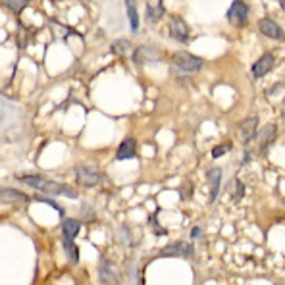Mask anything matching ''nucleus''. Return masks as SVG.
<instances>
[{"label": "nucleus", "mask_w": 285, "mask_h": 285, "mask_svg": "<svg viewBox=\"0 0 285 285\" xmlns=\"http://www.w3.org/2000/svg\"><path fill=\"white\" fill-rule=\"evenodd\" d=\"M18 181H22L25 185L37 189V191H43L46 195H54V197H67V198H77L79 193L73 191L69 185L64 183H58V181H50L43 176H16Z\"/></svg>", "instance_id": "obj_1"}, {"label": "nucleus", "mask_w": 285, "mask_h": 285, "mask_svg": "<svg viewBox=\"0 0 285 285\" xmlns=\"http://www.w3.org/2000/svg\"><path fill=\"white\" fill-rule=\"evenodd\" d=\"M172 62H174V66H176L179 71H183V73H197L198 69L204 66V60H202V58L193 56V54H189V52H177L176 56L172 58Z\"/></svg>", "instance_id": "obj_2"}, {"label": "nucleus", "mask_w": 285, "mask_h": 285, "mask_svg": "<svg viewBox=\"0 0 285 285\" xmlns=\"http://www.w3.org/2000/svg\"><path fill=\"white\" fill-rule=\"evenodd\" d=\"M249 12H251V8H249V4H247L245 0H233V4L229 6L225 18H227L229 23H233V25H237V27H243V25H247Z\"/></svg>", "instance_id": "obj_3"}, {"label": "nucleus", "mask_w": 285, "mask_h": 285, "mask_svg": "<svg viewBox=\"0 0 285 285\" xmlns=\"http://www.w3.org/2000/svg\"><path fill=\"white\" fill-rule=\"evenodd\" d=\"M75 179L83 187H95L104 179V174H100L98 170H95L91 166H77L75 168Z\"/></svg>", "instance_id": "obj_4"}, {"label": "nucleus", "mask_w": 285, "mask_h": 285, "mask_svg": "<svg viewBox=\"0 0 285 285\" xmlns=\"http://www.w3.org/2000/svg\"><path fill=\"white\" fill-rule=\"evenodd\" d=\"M195 254V247L187 241H176L168 247H164L160 251V256L162 258H168V256H183V258H191Z\"/></svg>", "instance_id": "obj_5"}, {"label": "nucleus", "mask_w": 285, "mask_h": 285, "mask_svg": "<svg viewBox=\"0 0 285 285\" xmlns=\"http://www.w3.org/2000/svg\"><path fill=\"white\" fill-rule=\"evenodd\" d=\"M158 60H162V52L153 48V46H147V44L137 46L135 52H133V62H135L137 66H145V64L158 62Z\"/></svg>", "instance_id": "obj_6"}, {"label": "nucleus", "mask_w": 285, "mask_h": 285, "mask_svg": "<svg viewBox=\"0 0 285 285\" xmlns=\"http://www.w3.org/2000/svg\"><path fill=\"white\" fill-rule=\"evenodd\" d=\"M274 67H276L274 54H272V52H266V54H262V56L253 64L251 71H253V77H254V79H262L264 75H268Z\"/></svg>", "instance_id": "obj_7"}, {"label": "nucleus", "mask_w": 285, "mask_h": 285, "mask_svg": "<svg viewBox=\"0 0 285 285\" xmlns=\"http://www.w3.org/2000/svg\"><path fill=\"white\" fill-rule=\"evenodd\" d=\"M258 31L262 33L264 37L272 39V41H285V31L280 27V23H276L270 18H262L258 22Z\"/></svg>", "instance_id": "obj_8"}, {"label": "nucleus", "mask_w": 285, "mask_h": 285, "mask_svg": "<svg viewBox=\"0 0 285 285\" xmlns=\"http://www.w3.org/2000/svg\"><path fill=\"white\" fill-rule=\"evenodd\" d=\"M239 133H241V141L245 147L251 145V141L256 137L258 133V118L256 116H251V118H245L241 124H239Z\"/></svg>", "instance_id": "obj_9"}, {"label": "nucleus", "mask_w": 285, "mask_h": 285, "mask_svg": "<svg viewBox=\"0 0 285 285\" xmlns=\"http://www.w3.org/2000/svg\"><path fill=\"white\" fill-rule=\"evenodd\" d=\"M170 37L181 44L189 43V27H187V23L183 22L181 18H177V16H174L172 22H170Z\"/></svg>", "instance_id": "obj_10"}, {"label": "nucleus", "mask_w": 285, "mask_h": 285, "mask_svg": "<svg viewBox=\"0 0 285 285\" xmlns=\"http://www.w3.org/2000/svg\"><path fill=\"white\" fill-rule=\"evenodd\" d=\"M276 137H278V126H276V124L266 126L262 131H260V139H258V154L268 153L270 147L276 143Z\"/></svg>", "instance_id": "obj_11"}, {"label": "nucleus", "mask_w": 285, "mask_h": 285, "mask_svg": "<svg viewBox=\"0 0 285 285\" xmlns=\"http://www.w3.org/2000/svg\"><path fill=\"white\" fill-rule=\"evenodd\" d=\"M137 156V141L133 137H127L122 141V145L116 151V160H129Z\"/></svg>", "instance_id": "obj_12"}, {"label": "nucleus", "mask_w": 285, "mask_h": 285, "mask_svg": "<svg viewBox=\"0 0 285 285\" xmlns=\"http://www.w3.org/2000/svg\"><path fill=\"white\" fill-rule=\"evenodd\" d=\"M206 181L210 185V202H214L218 198L220 185H222V168H210L206 172Z\"/></svg>", "instance_id": "obj_13"}, {"label": "nucleus", "mask_w": 285, "mask_h": 285, "mask_svg": "<svg viewBox=\"0 0 285 285\" xmlns=\"http://www.w3.org/2000/svg\"><path fill=\"white\" fill-rule=\"evenodd\" d=\"M98 278L102 284H118V276L112 270V264L106 258H100V268H98Z\"/></svg>", "instance_id": "obj_14"}, {"label": "nucleus", "mask_w": 285, "mask_h": 285, "mask_svg": "<svg viewBox=\"0 0 285 285\" xmlns=\"http://www.w3.org/2000/svg\"><path fill=\"white\" fill-rule=\"evenodd\" d=\"M62 231H64V237L73 239V237L81 231V222L73 218H64V222H62Z\"/></svg>", "instance_id": "obj_15"}, {"label": "nucleus", "mask_w": 285, "mask_h": 285, "mask_svg": "<svg viewBox=\"0 0 285 285\" xmlns=\"http://www.w3.org/2000/svg\"><path fill=\"white\" fill-rule=\"evenodd\" d=\"M0 198H2V202H29V197L27 195H23V193H18V191H14V189H8V187H4L2 191H0Z\"/></svg>", "instance_id": "obj_16"}, {"label": "nucleus", "mask_w": 285, "mask_h": 285, "mask_svg": "<svg viewBox=\"0 0 285 285\" xmlns=\"http://www.w3.org/2000/svg\"><path fill=\"white\" fill-rule=\"evenodd\" d=\"M126 10H127V18H129V27L135 33L139 29V14H137V6L135 0H126Z\"/></svg>", "instance_id": "obj_17"}, {"label": "nucleus", "mask_w": 285, "mask_h": 285, "mask_svg": "<svg viewBox=\"0 0 285 285\" xmlns=\"http://www.w3.org/2000/svg\"><path fill=\"white\" fill-rule=\"evenodd\" d=\"M62 245H64V253L67 254L69 262H71V264L79 262V251H77V247L73 245V239H69V237H64V239H62Z\"/></svg>", "instance_id": "obj_18"}, {"label": "nucleus", "mask_w": 285, "mask_h": 285, "mask_svg": "<svg viewBox=\"0 0 285 285\" xmlns=\"http://www.w3.org/2000/svg\"><path fill=\"white\" fill-rule=\"evenodd\" d=\"M162 16H164V6H162V0L158 2V6L154 8V6H147V20L149 23H156L162 20Z\"/></svg>", "instance_id": "obj_19"}, {"label": "nucleus", "mask_w": 285, "mask_h": 285, "mask_svg": "<svg viewBox=\"0 0 285 285\" xmlns=\"http://www.w3.org/2000/svg\"><path fill=\"white\" fill-rule=\"evenodd\" d=\"M131 48V41L129 39H118L110 44V52L112 54H126Z\"/></svg>", "instance_id": "obj_20"}, {"label": "nucleus", "mask_w": 285, "mask_h": 285, "mask_svg": "<svg viewBox=\"0 0 285 285\" xmlns=\"http://www.w3.org/2000/svg\"><path fill=\"white\" fill-rule=\"evenodd\" d=\"M29 2H31V0H4V4H6L14 14H20Z\"/></svg>", "instance_id": "obj_21"}, {"label": "nucleus", "mask_w": 285, "mask_h": 285, "mask_svg": "<svg viewBox=\"0 0 285 285\" xmlns=\"http://www.w3.org/2000/svg\"><path fill=\"white\" fill-rule=\"evenodd\" d=\"M35 200H39V202H44V204L52 206V208H54L56 212H60V214L64 216V208H62V206H60V204H58L56 200H52V198H50V197H35Z\"/></svg>", "instance_id": "obj_22"}, {"label": "nucleus", "mask_w": 285, "mask_h": 285, "mask_svg": "<svg viewBox=\"0 0 285 285\" xmlns=\"http://www.w3.org/2000/svg\"><path fill=\"white\" fill-rule=\"evenodd\" d=\"M233 149V145L231 143H223V145H218V147H214L212 149V158H218V156H222V154L229 153Z\"/></svg>", "instance_id": "obj_23"}, {"label": "nucleus", "mask_w": 285, "mask_h": 285, "mask_svg": "<svg viewBox=\"0 0 285 285\" xmlns=\"http://www.w3.org/2000/svg\"><path fill=\"white\" fill-rule=\"evenodd\" d=\"M235 185H237V191H235V195H231V197H233V200H241L243 195H245V185L241 183V179H237V177H235Z\"/></svg>", "instance_id": "obj_24"}, {"label": "nucleus", "mask_w": 285, "mask_h": 285, "mask_svg": "<svg viewBox=\"0 0 285 285\" xmlns=\"http://www.w3.org/2000/svg\"><path fill=\"white\" fill-rule=\"evenodd\" d=\"M151 223H153V227H154V233H156V235H166V233H168V229H164V227H160V225H158V220L154 218H151Z\"/></svg>", "instance_id": "obj_25"}, {"label": "nucleus", "mask_w": 285, "mask_h": 285, "mask_svg": "<svg viewBox=\"0 0 285 285\" xmlns=\"http://www.w3.org/2000/svg\"><path fill=\"white\" fill-rule=\"evenodd\" d=\"M200 235H202V227L195 225V227L191 229V239H200Z\"/></svg>", "instance_id": "obj_26"}, {"label": "nucleus", "mask_w": 285, "mask_h": 285, "mask_svg": "<svg viewBox=\"0 0 285 285\" xmlns=\"http://www.w3.org/2000/svg\"><path fill=\"white\" fill-rule=\"evenodd\" d=\"M251 156H253V154L249 153V151H245V156H243V164H247V162L251 160Z\"/></svg>", "instance_id": "obj_27"}, {"label": "nucleus", "mask_w": 285, "mask_h": 285, "mask_svg": "<svg viewBox=\"0 0 285 285\" xmlns=\"http://www.w3.org/2000/svg\"><path fill=\"white\" fill-rule=\"evenodd\" d=\"M280 6H282V10L285 12V0H280Z\"/></svg>", "instance_id": "obj_28"}]
</instances>
